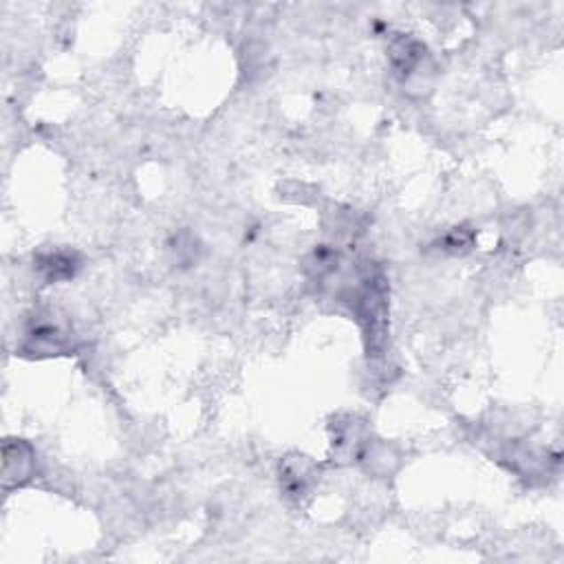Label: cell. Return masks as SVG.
I'll return each mask as SVG.
<instances>
[{
    "mask_svg": "<svg viewBox=\"0 0 564 564\" xmlns=\"http://www.w3.org/2000/svg\"><path fill=\"white\" fill-rule=\"evenodd\" d=\"M470 241H472V236L470 234H465L461 229V232H452L450 236H448V241H446V245H448V250H452V251H458V250H463V247H467L470 245Z\"/></svg>",
    "mask_w": 564,
    "mask_h": 564,
    "instance_id": "cell-4",
    "label": "cell"
},
{
    "mask_svg": "<svg viewBox=\"0 0 564 564\" xmlns=\"http://www.w3.org/2000/svg\"><path fill=\"white\" fill-rule=\"evenodd\" d=\"M391 60L397 75L410 77L415 68L421 64V60H424V47L410 38H399L391 47Z\"/></svg>",
    "mask_w": 564,
    "mask_h": 564,
    "instance_id": "cell-3",
    "label": "cell"
},
{
    "mask_svg": "<svg viewBox=\"0 0 564 564\" xmlns=\"http://www.w3.org/2000/svg\"><path fill=\"white\" fill-rule=\"evenodd\" d=\"M27 339H29V348L36 353H62L64 348H68V339L62 333V329L58 324L52 322H38L29 333H27Z\"/></svg>",
    "mask_w": 564,
    "mask_h": 564,
    "instance_id": "cell-1",
    "label": "cell"
},
{
    "mask_svg": "<svg viewBox=\"0 0 564 564\" xmlns=\"http://www.w3.org/2000/svg\"><path fill=\"white\" fill-rule=\"evenodd\" d=\"M77 267H80L77 256L71 254V251H49V254H43L38 258V269L44 274L49 282L73 278Z\"/></svg>",
    "mask_w": 564,
    "mask_h": 564,
    "instance_id": "cell-2",
    "label": "cell"
}]
</instances>
